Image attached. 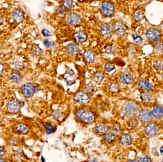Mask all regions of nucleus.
Masks as SVG:
<instances>
[{"mask_svg": "<svg viewBox=\"0 0 163 162\" xmlns=\"http://www.w3.org/2000/svg\"><path fill=\"white\" fill-rule=\"evenodd\" d=\"M120 80L124 84H130L134 81L133 75L129 72H124L120 76Z\"/></svg>", "mask_w": 163, "mask_h": 162, "instance_id": "4468645a", "label": "nucleus"}, {"mask_svg": "<svg viewBox=\"0 0 163 162\" xmlns=\"http://www.w3.org/2000/svg\"><path fill=\"white\" fill-rule=\"evenodd\" d=\"M105 50H106V53H111V51H112V47L110 45H107V46H106V48H105Z\"/></svg>", "mask_w": 163, "mask_h": 162, "instance_id": "de8ad7c7", "label": "nucleus"}, {"mask_svg": "<svg viewBox=\"0 0 163 162\" xmlns=\"http://www.w3.org/2000/svg\"><path fill=\"white\" fill-rule=\"evenodd\" d=\"M138 117H139L141 121L143 122V123H146V122H149L152 120V113L149 110L143 109L140 112Z\"/></svg>", "mask_w": 163, "mask_h": 162, "instance_id": "ddd939ff", "label": "nucleus"}, {"mask_svg": "<svg viewBox=\"0 0 163 162\" xmlns=\"http://www.w3.org/2000/svg\"><path fill=\"white\" fill-rule=\"evenodd\" d=\"M0 150H1V154H0V155H1V157H2L5 154V149H3V148H2V147H1Z\"/></svg>", "mask_w": 163, "mask_h": 162, "instance_id": "09e8293b", "label": "nucleus"}, {"mask_svg": "<svg viewBox=\"0 0 163 162\" xmlns=\"http://www.w3.org/2000/svg\"><path fill=\"white\" fill-rule=\"evenodd\" d=\"M86 162H98L97 160H96V159H95V158H91V159H90L88 161H86Z\"/></svg>", "mask_w": 163, "mask_h": 162, "instance_id": "3c124183", "label": "nucleus"}, {"mask_svg": "<svg viewBox=\"0 0 163 162\" xmlns=\"http://www.w3.org/2000/svg\"><path fill=\"white\" fill-rule=\"evenodd\" d=\"M154 67L159 72L163 71V61L162 59L157 60L154 63Z\"/></svg>", "mask_w": 163, "mask_h": 162, "instance_id": "7c9ffc66", "label": "nucleus"}, {"mask_svg": "<svg viewBox=\"0 0 163 162\" xmlns=\"http://www.w3.org/2000/svg\"><path fill=\"white\" fill-rule=\"evenodd\" d=\"M115 6L110 1H104L100 7V12L104 16L111 17L115 14Z\"/></svg>", "mask_w": 163, "mask_h": 162, "instance_id": "7ed1b4c3", "label": "nucleus"}, {"mask_svg": "<svg viewBox=\"0 0 163 162\" xmlns=\"http://www.w3.org/2000/svg\"><path fill=\"white\" fill-rule=\"evenodd\" d=\"M88 36L84 31H78L74 34V40L78 44H83L87 40Z\"/></svg>", "mask_w": 163, "mask_h": 162, "instance_id": "2eb2a0df", "label": "nucleus"}, {"mask_svg": "<svg viewBox=\"0 0 163 162\" xmlns=\"http://www.w3.org/2000/svg\"><path fill=\"white\" fill-rule=\"evenodd\" d=\"M138 162H151V160L148 157H142L139 158Z\"/></svg>", "mask_w": 163, "mask_h": 162, "instance_id": "37998d69", "label": "nucleus"}, {"mask_svg": "<svg viewBox=\"0 0 163 162\" xmlns=\"http://www.w3.org/2000/svg\"><path fill=\"white\" fill-rule=\"evenodd\" d=\"M161 162H163V159H162V160H161Z\"/></svg>", "mask_w": 163, "mask_h": 162, "instance_id": "bf43d9fd", "label": "nucleus"}, {"mask_svg": "<svg viewBox=\"0 0 163 162\" xmlns=\"http://www.w3.org/2000/svg\"><path fill=\"white\" fill-rule=\"evenodd\" d=\"M72 0H63L62 1L63 7L67 10H70L72 8Z\"/></svg>", "mask_w": 163, "mask_h": 162, "instance_id": "2f4dec72", "label": "nucleus"}, {"mask_svg": "<svg viewBox=\"0 0 163 162\" xmlns=\"http://www.w3.org/2000/svg\"><path fill=\"white\" fill-rule=\"evenodd\" d=\"M32 53L35 56H39L42 53V50L38 45H34L32 48Z\"/></svg>", "mask_w": 163, "mask_h": 162, "instance_id": "c9c22d12", "label": "nucleus"}, {"mask_svg": "<svg viewBox=\"0 0 163 162\" xmlns=\"http://www.w3.org/2000/svg\"><path fill=\"white\" fill-rule=\"evenodd\" d=\"M133 19L138 21V22H140V21H142L143 19V12L142 10H141L140 9H138L136 11H135L133 15Z\"/></svg>", "mask_w": 163, "mask_h": 162, "instance_id": "a878e982", "label": "nucleus"}, {"mask_svg": "<svg viewBox=\"0 0 163 162\" xmlns=\"http://www.w3.org/2000/svg\"><path fill=\"white\" fill-rule=\"evenodd\" d=\"M118 136L117 134L115 132H114L113 130H111L108 132H107L105 134V137H104V139H105L107 142H113L115 140L116 137Z\"/></svg>", "mask_w": 163, "mask_h": 162, "instance_id": "4be33fe9", "label": "nucleus"}, {"mask_svg": "<svg viewBox=\"0 0 163 162\" xmlns=\"http://www.w3.org/2000/svg\"><path fill=\"white\" fill-rule=\"evenodd\" d=\"M83 57L85 60L88 63H92L95 61V55L93 51L90 50L86 51L83 54Z\"/></svg>", "mask_w": 163, "mask_h": 162, "instance_id": "aec40b11", "label": "nucleus"}, {"mask_svg": "<svg viewBox=\"0 0 163 162\" xmlns=\"http://www.w3.org/2000/svg\"><path fill=\"white\" fill-rule=\"evenodd\" d=\"M67 53L70 55H75L79 52V47L74 44H70L66 47Z\"/></svg>", "mask_w": 163, "mask_h": 162, "instance_id": "b1692460", "label": "nucleus"}, {"mask_svg": "<svg viewBox=\"0 0 163 162\" xmlns=\"http://www.w3.org/2000/svg\"><path fill=\"white\" fill-rule=\"evenodd\" d=\"M87 90L88 91H90V92H93L95 90V87L94 85L92 84L91 83H89L87 85Z\"/></svg>", "mask_w": 163, "mask_h": 162, "instance_id": "49530a36", "label": "nucleus"}, {"mask_svg": "<svg viewBox=\"0 0 163 162\" xmlns=\"http://www.w3.org/2000/svg\"><path fill=\"white\" fill-rule=\"evenodd\" d=\"M113 30L115 31L116 35L122 36L125 34L126 30H127V27L121 21H115L113 24Z\"/></svg>", "mask_w": 163, "mask_h": 162, "instance_id": "1a4fd4ad", "label": "nucleus"}, {"mask_svg": "<svg viewBox=\"0 0 163 162\" xmlns=\"http://www.w3.org/2000/svg\"><path fill=\"white\" fill-rule=\"evenodd\" d=\"M53 116L55 120H59L63 117V114L59 110H55V111H54L53 112Z\"/></svg>", "mask_w": 163, "mask_h": 162, "instance_id": "f704fd0d", "label": "nucleus"}, {"mask_svg": "<svg viewBox=\"0 0 163 162\" xmlns=\"http://www.w3.org/2000/svg\"><path fill=\"white\" fill-rule=\"evenodd\" d=\"M42 33L44 37H49L51 36V33L46 29H43L42 30Z\"/></svg>", "mask_w": 163, "mask_h": 162, "instance_id": "c03bdc74", "label": "nucleus"}, {"mask_svg": "<svg viewBox=\"0 0 163 162\" xmlns=\"http://www.w3.org/2000/svg\"><path fill=\"white\" fill-rule=\"evenodd\" d=\"M76 118L85 124L92 123L95 121V115L94 113L85 109H78L76 112Z\"/></svg>", "mask_w": 163, "mask_h": 162, "instance_id": "f257e3e1", "label": "nucleus"}, {"mask_svg": "<svg viewBox=\"0 0 163 162\" xmlns=\"http://www.w3.org/2000/svg\"><path fill=\"white\" fill-rule=\"evenodd\" d=\"M161 31L157 28H150L147 30L146 32V37L150 41L156 42H157L161 37Z\"/></svg>", "mask_w": 163, "mask_h": 162, "instance_id": "39448f33", "label": "nucleus"}, {"mask_svg": "<svg viewBox=\"0 0 163 162\" xmlns=\"http://www.w3.org/2000/svg\"><path fill=\"white\" fill-rule=\"evenodd\" d=\"M12 17H13V19L15 22L19 23L24 20V16L22 11L19 10V9H16L12 13Z\"/></svg>", "mask_w": 163, "mask_h": 162, "instance_id": "a211bd4d", "label": "nucleus"}, {"mask_svg": "<svg viewBox=\"0 0 163 162\" xmlns=\"http://www.w3.org/2000/svg\"><path fill=\"white\" fill-rule=\"evenodd\" d=\"M120 142L123 146H129L132 142V138L131 135H129V134H124L120 138Z\"/></svg>", "mask_w": 163, "mask_h": 162, "instance_id": "5701e85b", "label": "nucleus"}, {"mask_svg": "<svg viewBox=\"0 0 163 162\" xmlns=\"http://www.w3.org/2000/svg\"><path fill=\"white\" fill-rule=\"evenodd\" d=\"M104 78V74L102 72L98 71L94 73L93 75V80L97 82V83H100V82L103 81Z\"/></svg>", "mask_w": 163, "mask_h": 162, "instance_id": "393cba45", "label": "nucleus"}, {"mask_svg": "<svg viewBox=\"0 0 163 162\" xmlns=\"http://www.w3.org/2000/svg\"><path fill=\"white\" fill-rule=\"evenodd\" d=\"M45 128L46 133L47 134H51L52 133H53L54 131V126L51 123H46L45 125Z\"/></svg>", "mask_w": 163, "mask_h": 162, "instance_id": "72a5a7b5", "label": "nucleus"}, {"mask_svg": "<svg viewBox=\"0 0 163 162\" xmlns=\"http://www.w3.org/2000/svg\"><path fill=\"white\" fill-rule=\"evenodd\" d=\"M64 80L65 81L67 85H71L76 83V75L75 73L71 69L67 70L63 75Z\"/></svg>", "mask_w": 163, "mask_h": 162, "instance_id": "0eeeda50", "label": "nucleus"}, {"mask_svg": "<svg viewBox=\"0 0 163 162\" xmlns=\"http://www.w3.org/2000/svg\"><path fill=\"white\" fill-rule=\"evenodd\" d=\"M132 37H133V38L134 42L136 45H140L143 43V39L140 35H137V34H133V35H132Z\"/></svg>", "mask_w": 163, "mask_h": 162, "instance_id": "c756f323", "label": "nucleus"}, {"mask_svg": "<svg viewBox=\"0 0 163 162\" xmlns=\"http://www.w3.org/2000/svg\"><path fill=\"white\" fill-rule=\"evenodd\" d=\"M66 14V11H65V8L64 7H59L57 9L56 11V14L58 16H59L60 17H63L65 16V15Z\"/></svg>", "mask_w": 163, "mask_h": 162, "instance_id": "e433bc0d", "label": "nucleus"}, {"mask_svg": "<svg viewBox=\"0 0 163 162\" xmlns=\"http://www.w3.org/2000/svg\"><path fill=\"white\" fill-rule=\"evenodd\" d=\"M29 127L24 123H17L14 126V130L15 133L21 135H26L29 131Z\"/></svg>", "mask_w": 163, "mask_h": 162, "instance_id": "f8f14e48", "label": "nucleus"}, {"mask_svg": "<svg viewBox=\"0 0 163 162\" xmlns=\"http://www.w3.org/2000/svg\"><path fill=\"white\" fill-rule=\"evenodd\" d=\"M74 99L75 102L79 103V104L86 105L90 101V97H89V95L86 92L79 91L74 94Z\"/></svg>", "mask_w": 163, "mask_h": 162, "instance_id": "20e7f679", "label": "nucleus"}, {"mask_svg": "<svg viewBox=\"0 0 163 162\" xmlns=\"http://www.w3.org/2000/svg\"><path fill=\"white\" fill-rule=\"evenodd\" d=\"M35 92V87L32 83H26L21 87V93L26 98L33 96Z\"/></svg>", "mask_w": 163, "mask_h": 162, "instance_id": "423d86ee", "label": "nucleus"}, {"mask_svg": "<svg viewBox=\"0 0 163 162\" xmlns=\"http://www.w3.org/2000/svg\"><path fill=\"white\" fill-rule=\"evenodd\" d=\"M152 115L156 119H161L163 117V107L156 105L153 108Z\"/></svg>", "mask_w": 163, "mask_h": 162, "instance_id": "6ab92c4d", "label": "nucleus"}, {"mask_svg": "<svg viewBox=\"0 0 163 162\" xmlns=\"http://www.w3.org/2000/svg\"><path fill=\"white\" fill-rule=\"evenodd\" d=\"M10 78L12 81L16 82V83H19L21 81V76L20 73L17 72H12L10 75Z\"/></svg>", "mask_w": 163, "mask_h": 162, "instance_id": "cd10ccee", "label": "nucleus"}, {"mask_svg": "<svg viewBox=\"0 0 163 162\" xmlns=\"http://www.w3.org/2000/svg\"><path fill=\"white\" fill-rule=\"evenodd\" d=\"M155 48L156 50L157 51H161L163 49V46H162V44L161 42H156V44L155 45Z\"/></svg>", "mask_w": 163, "mask_h": 162, "instance_id": "a18cd8bd", "label": "nucleus"}, {"mask_svg": "<svg viewBox=\"0 0 163 162\" xmlns=\"http://www.w3.org/2000/svg\"><path fill=\"white\" fill-rule=\"evenodd\" d=\"M158 131V126H157L156 124L153 123H149L144 128V132H145L146 135L150 137L155 136L157 133Z\"/></svg>", "mask_w": 163, "mask_h": 162, "instance_id": "9d476101", "label": "nucleus"}, {"mask_svg": "<svg viewBox=\"0 0 163 162\" xmlns=\"http://www.w3.org/2000/svg\"><path fill=\"white\" fill-rule=\"evenodd\" d=\"M141 99L144 103L149 102L152 99V94L148 91L143 92L141 94Z\"/></svg>", "mask_w": 163, "mask_h": 162, "instance_id": "bb28decb", "label": "nucleus"}, {"mask_svg": "<svg viewBox=\"0 0 163 162\" xmlns=\"http://www.w3.org/2000/svg\"><path fill=\"white\" fill-rule=\"evenodd\" d=\"M128 125L130 127H136L138 125V121L134 118H132L128 121Z\"/></svg>", "mask_w": 163, "mask_h": 162, "instance_id": "4c0bfd02", "label": "nucleus"}, {"mask_svg": "<svg viewBox=\"0 0 163 162\" xmlns=\"http://www.w3.org/2000/svg\"><path fill=\"white\" fill-rule=\"evenodd\" d=\"M0 162H5V160H3V159L1 158V161H0Z\"/></svg>", "mask_w": 163, "mask_h": 162, "instance_id": "5fc2aeb1", "label": "nucleus"}, {"mask_svg": "<svg viewBox=\"0 0 163 162\" xmlns=\"http://www.w3.org/2000/svg\"><path fill=\"white\" fill-rule=\"evenodd\" d=\"M95 131H96L97 133L99 134V135H102L107 133V127L105 124H104L102 123H99L96 124V126H95Z\"/></svg>", "mask_w": 163, "mask_h": 162, "instance_id": "412c9836", "label": "nucleus"}, {"mask_svg": "<svg viewBox=\"0 0 163 162\" xmlns=\"http://www.w3.org/2000/svg\"><path fill=\"white\" fill-rule=\"evenodd\" d=\"M9 143L13 146H16L19 143V139L17 137H12L10 140H9Z\"/></svg>", "mask_w": 163, "mask_h": 162, "instance_id": "a19ab883", "label": "nucleus"}, {"mask_svg": "<svg viewBox=\"0 0 163 162\" xmlns=\"http://www.w3.org/2000/svg\"><path fill=\"white\" fill-rule=\"evenodd\" d=\"M128 162H138L136 160H129Z\"/></svg>", "mask_w": 163, "mask_h": 162, "instance_id": "864d4df0", "label": "nucleus"}, {"mask_svg": "<svg viewBox=\"0 0 163 162\" xmlns=\"http://www.w3.org/2000/svg\"><path fill=\"white\" fill-rule=\"evenodd\" d=\"M67 22L70 25L76 26L79 25L81 22V19L78 14L76 13H71L67 17Z\"/></svg>", "mask_w": 163, "mask_h": 162, "instance_id": "9b49d317", "label": "nucleus"}, {"mask_svg": "<svg viewBox=\"0 0 163 162\" xmlns=\"http://www.w3.org/2000/svg\"><path fill=\"white\" fill-rule=\"evenodd\" d=\"M138 85L139 87L146 91H151L153 89V85L151 84L150 82L148 81L144 80V79H141L138 82Z\"/></svg>", "mask_w": 163, "mask_h": 162, "instance_id": "f3484780", "label": "nucleus"}, {"mask_svg": "<svg viewBox=\"0 0 163 162\" xmlns=\"http://www.w3.org/2000/svg\"><path fill=\"white\" fill-rule=\"evenodd\" d=\"M44 44L47 48H51L54 46V44L53 42H52L47 39H45L44 40Z\"/></svg>", "mask_w": 163, "mask_h": 162, "instance_id": "58836bf2", "label": "nucleus"}, {"mask_svg": "<svg viewBox=\"0 0 163 162\" xmlns=\"http://www.w3.org/2000/svg\"><path fill=\"white\" fill-rule=\"evenodd\" d=\"M42 162H46L45 160H44V158H43V157H42Z\"/></svg>", "mask_w": 163, "mask_h": 162, "instance_id": "6e6d98bb", "label": "nucleus"}, {"mask_svg": "<svg viewBox=\"0 0 163 162\" xmlns=\"http://www.w3.org/2000/svg\"><path fill=\"white\" fill-rule=\"evenodd\" d=\"M23 103L22 102H18L16 100H11L7 104V110L10 113H17L19 111L21 107H22Z\"/></svg>", "mask_w": 163, "mask_h": 162, "instance_id": "6e6552de", "label": "nucleus"}, {"mask_svg": "<svg viewBox=\"0 0 163 162\" xmlns=\"http://www.w3.org/2000/svg\"><path fill=\"white\" fill-rule=\"evenodd\" d=\"M78 1L79 2H83L84 1H85V0H78Z\"/></svg>", "mask_w": 163, "mask_h": 162, "instance_id": "4d7b16f0", "label": "nucleus"}, {"mask_svg": "<svg viewBox=\"0 0 163 162\" xmlns=\"http://www.w3.org/2000/svg\"><path fill=\"white\" fill-rule=\"evenodd\" d=\"M138 111V106L133 102H128L125 103L122 107V112L125 116H133L137 114Z\"/></svg>", "mask_w": 163, "mask_h": 162, "instance_id": "f03ea898", "label": "nucleus"}, {"mask_svg": "<svg viewBox=\"0 0 163 162\" xmlns=\"http://www.w3.org/2000/svg\"><path fill=\"white\" fill-rule=\"evenodd\" d=\"M23 64L21 63V62H19L14 63V68L15 70H22L23 69Z\"/></svg>", "mask_w": 163, "mask_h": 162, "instance_id": "79ce46f5", "label": "nucleus"}, {"mask_svg": "<svg viewBox=\"0 0 163 162\" xmlns=\"http://www.w3.org/2000/svg\"><path fill=\"white\" fill-rule=\"evenodd\" d=\"M162 80H163V74H162Z\"/></svg>", "mask_w": 163, "mask_h": 162, "instance_id": "13d9d810", "label": "nucleus"}, {"mask_svg": "<svg viewBox=\"0 0 163 162\" xmlns=\"http://www.w3.org/2000/svg\"><path fill=\"white\" fill-rule=\"evenodd\" d=\"M5 71V66L3 65V64L1 63V73L2 74L3 72Z\"/></svg>", "mask_w": 163, "mask_h": 162, "instance_id": "8fccbe9b", "label": "nucleus"}, {"mask_svg": "<svg viewBox=\"0 0 163 162\" xmlns=\"http://www.w3.org/2000/svg\"><path fill=\"white\" fill-rule=\"evenodd\" d=\"M100 33L104 37L109 38L112 35L111 27L107 24H104L100 28Z\"/></svg>", "mask_w": 163, "mask_h": 162, "instance_id": "dca6fc26", "label": "nucleus"}, {"mask_svg": "<svg viewBox=\"0 0 163 162\" xmlns=\"http://www.w3.org/2000/svg\"><path fill=\"white\" fill-rule=\"evenodd\" d=\"M115 65L111 62H107L105 64V65H104V69H105L106 71L107 72H112L113 70H115Z\"/></svg>", "mask_w": 163, "mask_h": 162, "instance_id": "473e14b6", "label": "nucleus"}, {"mask_svg": "<svg viewBox=\"0 0 163 162\" xmlns=\"http://www.w3.org/2000/svg\"><path fill=\"white\" fill-rule=\"evenodd\" d=\"M111 130H113L114 132H115L116 134H117V135H118V134L120 133V131H121V128L118 124H115L112 127Z\"/></svg>", "mask_w": 163, "mask_h": 162, "instance_id": "ea45409f", "label": "nucleus"}, {"mask_svg": "<svg viewBox=\"0 0 163 162\" xmlns=\"http://www.w3.org/2000/svg\"><path fill=\"white\" fill-rule=\"evenodd\" d=\"M160 152H161V154L162 156H163V146H162L161 149H160Z\"/></svg>", "mask_w": 163, "mask_h": 162, "instance_id": "603ef678", "label": "nucleus"}, {"mask_svg": "<svg viewBox=\"0 0 163 162\" xmlns=\"http://www.w3.org/2000/svg\"><path fill=\"white\" fill-rule=\"evenodd\" d=\"M120 90L119 85L117 83H115V82H113V83L111 84L109 87V90L111 93H115L118 92V91Z\"/></svg>", "mask_w": 163, "mask_h": 162, "instance_id": "c85d7f7f", "label": "nucleus"}]
</instances>
